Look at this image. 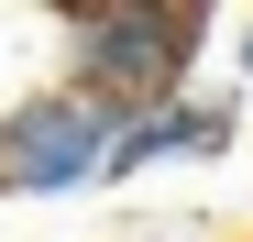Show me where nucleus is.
<instances>
[{"instance_id": "nucleus-1", "label": "nucleus", "mask_w": 253, "mask_h": 242, "mask_svg": "<svg viewBox=\"0 0 253 242\" xmlns=\"http://www.w3.org/2000/svg\"><path fill=\"white\" fill-rule=\"evenodd\" d=\"M66 44H77V99H99V110H165L176 77H187V55H198V11L110 0V11L66 22Z\"/></svg>"}, {"instance_id": "nucleus-2", "label": "nucleus", "mask_w": 253, "mask_h": 242, "mask_svg": "<svg viewBox=\"0 0 253 242\" xmlns=\"http://www.w3.org/2000/svg\"><path fill=\"white\" fill-rule=\"evenodd\" d=\"M110 132H121V110L77 99V88L22 99L11 121H0V176H11V187H88L99 154H110Z\"/></svg>"}, {"instance_id": "nucleus-3", "label": "nucleus", "mask_w": 253, "mask_h": 242, "mask_svg": "<svg viewBox=\"0 0 253 242\" xmlns=\"http://www.w3.org/2000/svg\"><path fill=\"white\" fill-rule=\"evenodd\" d=\"M220 99H165V110H143V121H121L110 132V154H99V176H132V165H165V154H209L220 143Z\"/></svg>"}, {"instance_id": "nucleus-4", "label": "nucleus", "mask_w": 253, "mask_h": 242, "mask_svg": "<svg viewBox=\"0 0 253 242\" xmlns=\"http://www.w3.org/2000/svg\"><path fill=\"white\" fill-rule=\"evenodd\" d=\"M242 66H253V33H242Z\"/></svg>"}]
</instances>
